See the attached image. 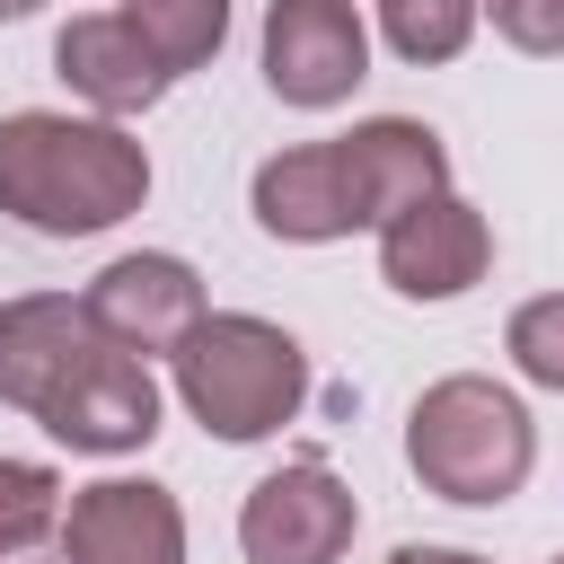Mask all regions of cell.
Returning <instances> with one entry per match:
<instances>
[{"label": "cell", "mask_w": 564, "mask_h": 564, "mask_svg": "<svg viewBox=\"0 0 564 564\" xmlns=\"http://www.w3.org/2000/svg\"><path fill=\"white\" fill-rule=\"evenodd\" d=\"M53 70H62L97 115H141V106H159V88H167V70L150 62V44L123 26V9H115V18H70V26L53 35Z\"/></svg>", "instance_id": "cell-10"}, {"label": "cell", "mask_w": 564, "mask_h": 564, "mask_svg": "<svg viewBox=\"0 0 564 564\" xmlns=\"http://www.w3.org/2000/svg\"><path fill=\"white\" fill-rule=\"evenodd\" d=\"M555 564H564V555H555Z\"/></svg>", "instance_id": "cell-19"}, {"label": "cell", "mask_w": 564, "mask_h": 564, "mask_svg": "<svg viewBox=\"0 0 564 564\" xmlns=\"http://www.w3.org/2000/svg\"><path fill=\"white\" fill-rule=\"evenodd\" d=\"M520 53H564V0H476Z\"/></svg>", "instance_id": "cell-15"}, {"label": "cell", "mask_w": 564, "mask_h": 564, "mask_svg": "<svg viewBox=\"0 0 564 564\" xmlns=\"http://www.w3.org/2000/svg\"><path fill=\"white\" fill-rule=\"evenodd\" d=\"M449 176L441 141L405 115H379L344 141H308L256 167V220L273 238H344V229H388L414 203H432Z\"/></svg>", "instance_id": "cell-1"}, {"label": "cell", "mask_w": 564, "mask_h": 564, "mask_svg": "<svg viewBox=\"0 0 564 564\" xmlns=\"http://www.w3.org/2000/svg\"><path fill=\"white\" fill-rule=\"evenodd\" d=\"M123 26H132V35L150 44V62L176 79V70H194V62L220 53L229 0H123Z\"/></svg>", "instance_id": "cell-11"}, {"label": "cell", "mask_w": 564, "mask_h": 564, "mask_svg": "<svg viewBox=\"0 0 564 564\" xmlns=\"http://www.w3.org/2000/svg\"><path fill=\"white\" fill-rule=\"evenodd\" d=\"M53 520H62V476L35 458H0V555L35 546Z\"/></svg>", "instance_id": "cell-12"}, {"label": "cell", "mask_w": 564, "mask_h": 564, "mask_svg": "<svg viewBox=\"0 0 564 564\" xmlns=\"http://www.w3.org/2000/svg\"><path fill=\"white\" fill-rule=\"evenodd\" d=\"M79 308H88L97 335L123 344V352H176V344L203 326V282H194L176 256H115V264L88 282Z\"/></svg>", "instance_id": "cell-7"}, {"label": "cell", "mask_w": 564, "mask_h": 564, "mask_svg": "<svg viewBox=\"0 0 564 564\" xmlns=\"http://www.w3.org/2000/svg\"><path fill=\"white\" fill-rule=\"evenodd\" d=\"M70 564H185V520L167 485H88L62 520Z\"/></svg>", "instance_id": "cell-8"}, {"label": "cell", "mask_w": 564, "mask_h": 564, "mask_svg": "<svg viewBox=\"0 0 564 564\" xmlns=\"http://www.w3.org/2000/svg\"><path fill=\"white\" fill-rule=\"evenodd\" d=\"M0 564H70V555H44V546H18V555H0Z\"/></svg>", "instance_id": "cell-17"}, {"label": "cell", "mask_w": 564, "mask_h": 564, "mask_svg": "<svg viewBox=\"0 0 564 564\" xmlns=\"http://www.w3.org/2000/svg\"><path fill=\"white\" fill-rule=\"evenodd\" d=\"M405 458L449 502H502V494H520L538 441H529V414H520L511 388H494V379H441V388H423V405L405 423Z\"/></svg>", "instance_id": "cell-4"}, {"label": "cell", "mask_w": 564, "mask_h": 564, "mask_svg": "<svg viewBox=\"0 0 564 564\" xmlns=\"http://www.w3.org/2000/svg\"><path fill=\"white\" fill-rule=\"evenodd\" d=\"M388 564H476V555H449V546H397Z\"/></svg>", "instance_id": "cell-16"}, {"label": "cell", "mask_w": 564, "mask_h": 564, "mask_svg": "<svg viewBox=\"0 0 564 564\" xmlns=\"http://www.w3.org/2000/svg\"><path fill=\"white\" fill-rule=\"evenodd\" d=\"M511 361L538 379V388H564V291L555 300H529L511 317Z\"/></svg>", "instance_id": "cell-14"}, {"label": "cell", "mask_w": 564, "mask_h": 564, "mask_svg": "<svg viewBox=\"0 0 564 564\" xmlns=\"http://www.w3.org/2000/svg\"><path fill=\"white\" fill-rule=\"evenodd\" d=\"M485 256H494V238H485V220H476L458 194L414 203V212L388 220V238H379V273H388L405 300H449V291H467V282L485 273Z\"/></svg>", "instance_id": "cell-9"}, {"label": "cell", "mask_w": 564, "mask_h": 564, "mask_svg": "<svg viewBox=\"0 0 564 564\" xmlns=\"http://www.w3.org/2000/svg\"><path fill=\"white\" fill-rule=\"evenodd\" d=\"M300 344L264 317H203L176 344V397L220 432V441H264L300 414Z\"/></svg>", "instance_id": "cell-3"}, {"label": "cell", "mask_w": 564, "mask_h": 564, "mask_svg": "<svg viewBox=\"0 0 564 564\" xmlns=\"http://www.w3.org/2000/svg\"><path fill=\"white\" fill-rule=\"evenodd\" d=\"M388 9V44L405 62H449L476 26V0H379Z\"/></svg>", "instance_id": "cell-13"}, {"label": "cell", "mask_w": 564, "mask_h": 564, "mask_svg": "<svg viewBox=\"0 0 564 564\" xmlns=\"http://www.w3.org/2000/svg\"><path fill=\"white\" fill-rule=\"evenodd\" d=\"M150 159L115 123H70V115H9L0 123V212H18L44 238H88L141 212Z\"/></svg>", "instance_id": "cell-2"}, {"label": "cell", "mask_w": 564, "mask_h": 564, "mask_svg": "<svg viewBox=\"0 0 564 564\" xmlns=\"http://www.w3.org/2000/svg\"><path fill=\"white\" fill-rule=\"evenodd\" d=\"M370 70V35L352 0H273L264 9V79L282 106H335Z\"/></svg>", "instance_id": "cell-5"}, {"label": "cell", "mask_w": 564, "mask_h": 564, "mask_svg": "<svg viewBox=\"0 0 564 564\" xmlns=\"http://www.w3.org/2000/svg\"><path fill=\"white\" fill-rule=\"evenodd\" d=\"M26 9H35V0H0V18H26Z\"/></svg>", "instance_id": "cell-18"}, {"label": "cell", "mask_w": 564, "mask_h": 564, "mask_svg": "<svg viewBox=\"0 0 564 564\" xmlns=\"http://www.w3.org/2000/svg\"><path fill=\"white\" fill-rule=\"evenodd\" d=\"M352 520H361L352 494L317 458H300V467H282V476H264L247 494L238 546H247V564H335L352 546Z\"/></svg>", "instance_id": "cell-6"}]
</instances>
